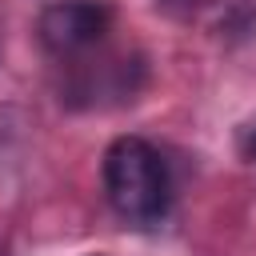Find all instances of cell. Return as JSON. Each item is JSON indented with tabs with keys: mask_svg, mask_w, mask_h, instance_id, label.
Returning a JSON list of instances; mask_svg holds the SVG:
<instances>
[{
	"mask_svg": "<svg viewBox=\"0 0 256 256\" xmlns=\"http://www.w3.org/2000/svg\"><path fill=\"white\" fill-rule=\"evenodd\" d=\"M104 192L128 224H156L168 212L172 180L160 152L140 136H120L104 152Z\"/></svg>",
	"mask_w": 256,
	"mask_h": 256,
	"instance_id": "cell-1",
	"label": "cell"
},
{
	"mask_svg": "<svg viewBox=\"0 0 256 256\" xmlns=\"http://www.w3.org/2000/svg\"><path fill=\"white\" fill-rule=\"evenodd\" d=\"M112 24V8L104 0H52L40 12V40L52 52H80L96 44Z\"/></svg>",
	"mask_w": 256,
	"mask_h": 256,
	"instance_id": "cell-2",
	"label": "cell"
},
{
	"mask_svg": "<svg viewBox=\"0 0 256 256\" xmlns=\"http://www.w3.org/2000/svg\"><path fill=\"white\" fill-rule=\"evenodd\" d=\"M244 148H248V156H252V160H256V132H252V136H248V144H244Z\"/></svg>",
	"mask_w": 256,
	"mask_h": 256,
	"instance_id": "cell-3",
	"label": "cell"
}]
</instances>
